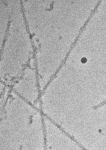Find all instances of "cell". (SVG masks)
Here are the masks:
<instances>
[{
  "instance_id": "cell-1",
  "label": "cell",
  "mask_w": 106,
  "mask_h": 150,
  "mask_svg": "<svg viewBox=\"0 0 106 150\" xmlns=\"http://www.w3.org/2000/svg\"><path fill=\"white\" fill-rule=\"evenodd\" d=\"M36 69L26 67L20 77L12 84L11 90L19 97L37 107L41 94Z\"/></svg>"
}]
</instances>
